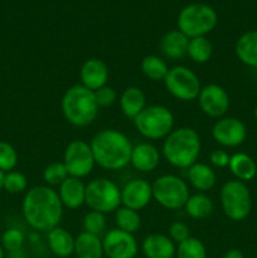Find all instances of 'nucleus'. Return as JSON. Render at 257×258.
<instances>
[{
	"mask_svg": "<svg viewBox=\"0 0 257 258\" xmlns=\"http://www.w3.org/2000/svg\"><path fill=\"white\" fill-rule=\"evenodd\" d=\"M63 204L57 191L49 185L30 188L23 199L22 209L25 222L34 231L49 232L59 226Z\"/></svg>",
	"mask_w": 257,
	"mask_h": 258,
	"instance_id": "f257e3e1",
	"label": "nucleus"
},
{
	"mask_svg": "<svg viewBox=\"0 0 257 258\" xmlns=\"http://www.w3.org/2000/svg\"><path fill=\"white\" fill-rule=\"evenodd\" d=\"M90 145L96 164L106 170H121L130 164L134 146L121 131L103 128L93 136Z\"/></svg>",
	"mask_w": 257,
	"mask_h": 258,
	"instance_id": "f03ea898",
	"label": "nucleus"
},
{
	"mask_svg": "<svg viewBox=\"0 0 257 258\" xmlns=\"http://www.w3.org/2000/svg\"><path fill=\"white\" fill-rule=\"evenodd\" d=\"M201 136L191 127H179L171 131L163 144V155L170 165L180 169L190 168L201 154Z\"/></svg>",
	"mask_w": 257,
	"mask_h": 258,
	"instance_id": "7ed1b4c3",
	"label": "nucleus"
},
{
	"mask_svg": "<svg viewBox=\"0 0 257 258\" xmlns=\"http://www.w3.org/2000/svg\"><path fill=\"white\" fill-rule=\"evenodd\" d=\"M60 106L66 120L77 127L91 125L100 110L95 92L82 85H75L68 88L63 95Z\"/></svg>",
	"mask_w": 257,
	"mask_h": 258,
	"instance_id": "20e7f679",
	"label": "nucleus"
},
{
	"mask_svg": "<svg viewBox=\"0 0 257 258\" xmlns=\"http://www.w3.org/2000/svg\"><path fill=\"white\" fill-rule=\"evenodd\" d=\"M218 17L211 5L204 3H193L179 12L178 29L189 39L206 37L216 28Z\"/></svg>",
	"mask_w": 257,
	"mask_h": 258,
	"instance_id": "39448f33",
	"label": "nucleus"
},
{
	"mask_svg": "<svg viewBox=\"0 0 257 258\" xmlns=\"http://www.w3.org/2000/svg\"><path fill=\"white\" fill-rule=\"evenodd\" d=\"M135 127L149 140L165 139L174 130V115L163 105L146 106L135 118Z\"/></svg>",
	"mask_w": 257,
	"mask_h": 258,
	"instance_id": "423d86ee",
	"label": "nucleus"
},
{
	"mask_svg": "<svg viewBox=\"0 0 257 258\" xmlns=\"http://www.w3.org/2000/svg\"><path fill=\"white\" fill-rule=\"evenodd\" d=\"M221 206L224 214L231 221L239 222L248 217L252 209L251 193L241 180H228L222 185Z\"/></svg>",
	"mask_w": 257,
	"mask_h": 258,
	"instance_id": "0eeeda50",
	"label": "nucleus"
},
{
	"mask_svg": "<svg viewBox=\"0 0 257 258\" xmlns=\"http://www.w3.org/2000/svg\"><path fill=\"white\" fill-rule=\"evenodd\" d=\"M151 186H153V199H155L163 208L170 211H178L183 208L190 197L185 180L173 174L159 176L151 184Z\"/></svg>",
	"mask_w": 257,
	"mask_h": 258,
	"instance_id": "6e6552de",
	"label": "nucleus"
},
{
	"mask_svg": "<svg viewBox=\"0 0 257 258\" xmlns=\"http://www.w3.org/2000/svg\"><path fill=\"white\" fill-rule=\"evenodd\" d=\"M91 211L112 213L121 207V190L112 180L97 178L86 185V202Z\"/></svg>",
	"mask_w": 257,
	"mask_h": 258,
	"instance_id": "1a4fd4ad",
	"label": "nucleus"
},
{
	"mask_svg": "<svg viewBox=\"0 0 257 258\" xmlns=\"http://www.w3.org/2000/svg\"><path fill=\"white\" fill-rule=\"evenodd\" d=\"M164 85L174 98L183 102L197 100L202 90L198 76L185 66L169 68L168 75L164 78Z\"/></svg>",
	"mask_w": 257,
	"mask_h": 258,
	"instance_id": "9d476101",
	"label": "nucleus"
},
{
	"mask_svg": "<svg viewBox=\"0 0 257 258\" xmlns=\"http://www.w3.org/2000/svg\"><path fill=\"white\" fill-rule=\"evenodd\" d=\"M62 163L67 169L68 175L78 179L90 175L96 165L91 145L83 140H73L68 144Z\"/></svg>",
	"mask_w": 257,
	"mask_h": 258,
	"instance_id": "9b49d317",
	"label": "nucleus"
},
{
	"mask_svg": "<svg viewBox=\"0 0 257 258\" xmlns=\"http://www.w3.org/2000/svg\"><path fill=\"white\" fill-rule=\"evenodd\" d=\"M103 252L108 258H134L138 254V241L134 234L115 228L108 231L102 239Z\"/></svg>",
	"mask_w": 257,
	"mask_h": 258,
	"instance_id": "f8f14e48",
	"label": "nucleus"
},
{
	"mask_svg": "<svg viewBox=\"0 0 257 258\" xmlns=\"http://www.w3.org/2000/svg\"><path fill=\"white\" fill-rule=\"evenodd\" d=\"M201 110L212 118H221L229 108V96L222 86L211 83L202 87L198 96Z\"/></svg>",
	"mask_w": 257,
	"mask_h": 258,
	"instance_id": "ddd939ff",
	"label": "nucleus"
},
{
	"mask_svg": "<svg viewBox=\"0 0 257 258\" xmlns=\"http://www.w3.org/2000/svg\"><path fill=\"white\" fill-rule=\"evenodd\" d=\"M214 141L226 148H236L246 140L247 128L236 117H221L212 127Z\"/></svg>",
	"mask_w": 257,
	"mask_h": 258,
	"instance_id": "4468645a",
	"label": "nucleus"
},
{
	"mask_svg": "<svg viewBox=\"0 0 257 258\" xmlns=\"http://www.w3.org/2000/svg\"><path fill=\"white\" fill-rule=\"evenodd\" d=\"M153 199V186L148 180L134 179L121 190V204L134 211H141Z\"/></svg>",
	"mask_w": 257,
	"mask_h": 258,
	"instance_id": "2eb2a0df",
	"label": "nucleus"
},
{
	"mask_svg": "<svg viewBox=\"0 0 257 258\" xmlns=\"http://www.w3.org/2000/svg\"><path fill=\"white\" fill-rule=\"evenodd\" d=\"M110 76L108 66L98 58H90L82 64L80 70L81 85L91 91H97L106 86Z\"/></svg>",
	"mask_w": 257,
	"mask_h": 258,
	"instance_id": "dca6fc26",
	"label": "nucleus"
},
{
	"mask_svg": "<svg viewBox=\"0 0 257 258\" xmlns=\"http://www.w3.org/2000/svg\"><path fill=\"white\" fill-rule=\"evenodd\" d=\"M160 153L158 148L150 143H141L134 146L130 164L141 173H150L159 166Z\"/></svg>",
	"mask_w": 257,
	"mask_h": 258,
	"instance_id": "f3484780",
	"label": "nucleus"
},
{
	"mask_svg": "<svg viewBox=\"0 0 257 258\" xmlns=\"http://www.w3.org/2000/svg\"><path fill=\"white\" fill-rule=\"evenodd\" d=\"M63 207L68 209H77L86 202V185L78 178L68 176L59 185L57 191Z\"/></svg>",
	"mask_w": 257,
	"mask_h": 258,
	"instance_id": "a211bd4d",
	"label": "nucleus"
},
{
	"mask_svg": "<svg viewBox=\"0 0 257 258\" xmlns=\"http://www.w3.org/2000/svg\"><path fill=\"white\" fill-rule=\"evenodd\" d=\"M146 258H173L176 247L169 236L161 233H151L145 237L141 244Z\"/></svg>",
	"mask_w": 257,
	"mask_h": 258,
	"instance_id": "6ab92c4d",
	"label": "nucleus"
},
{
	"mask_svg": "<svg viewBox=\"0 0 257 258\" xmlns=\"http://www.w3.org/2000/svg\"><path fill=\"white\" fill-rule=\"evenodd\" d=\"M189 38L179 29H174L164 34L160 40V49L166 58L173 60L181 59L188 52Z\"/></svg>",
	"mask_w": 257,
	"mask_h": 258,
	"instance_id": "aec40b11",
	"label": "nucleus"
},
{
	"mask_svg": "<svg viewBox=\"0 0 257 258\" xmlns=\"http://www.w3.org/2000/svg\"><path fill=\"white\" fill-rule=\"evenodd\" d=\"M48 247L54 256L67 258L75 253V238L62 227H55L47 234Z\"/></svg>",
	"mask_w": 257,
	"mask_h": 258,
	"instance_id": "412c9836",
	"label": "nucleus"
},
{
	"mask_svg": "<svg viewBox=\"0 0 257 258\" xmlns=\"http://www.w3.org/2000/svg\"><path fill=\"white\" fill-rule=\"evenodd\" d=\"M188 179L190 185L199 190V193H206L216 185L217 176L213 169L204 163H198L188 168Z\"/></svg>",
	"mask_w": 257,
	"mask_h": 258,
	"instance_id": "4be33fe9",
	"label": "nucleus"
},
{
	"mask_svg": "<svg viewBox=\"0 0 257 258\" xmlns=\"http://www.w3.org/2000/svg\"><path fill=\"white\" fill-rule=\"evenodd\" d=\"M146 107V97L143 90L136 86L127 87L120 97V108L128 118H135Z\"/></svg>",
	"mask_w": 257,
	"mask_h": 258,
	"instance_id": "5701e85b",
	"label": "nucleus"
},
{
	"mask_svg": "<svg viewBox=\"0 0 257 258\" xmlns=\"http://www.w3.org/2000/svg\"><path fill=\"white\" fill-rule=\"evenodd\" d=\"M75 253L78 258H102V239L100 237L83 231L75 238Z\"/></svg>",
	"mask_w": 257,
	"mask_h": 258,
	"instance_id": "b1692460",
	"label": "nucleus"
},
{
	"mask_svg": "<svg viewBox=\"0 0 257 258\" xmlns=\"http://www.w3.org/2000/svg\"><path fill=\"white\" fill-rule=\"evenodd\" d=\"M237 58L248 67L257 68V30L242 34L234 47Z\"/></svg>",
	"mask_w": 257,
	"mask_h": 258,
	"instance_id": "393cba45",
	"label": "nucleus"
},
{
	"mask_svg": "<svg viewBox=\"0 0 257 258\" xmlns=\"http://www.w3.org/2000/svg\"><path fill=\"white\" fill-rule=\"evenodd\" d=\"M228 168L231 173L237 178V180L248 181L256 176L257 165L253 159L244 153H237L229 159Z\"/></svg>",
	"mask_w": 257,
	"mask_h": 258,
	"instance_id": "a878e982",
	"label": "nucleus"
},
{
	"mask_svg": "<svg viewBox=\"0 0 257 258\" xmlns=\"http://www.w3.org/2000/svg\"><path fill=\"white\" fill-rule=\"evenodd\" d=\"M186 214L193 219H204L212 214L214 209L213 201L206 193H197L189 197L185 206Z\"/></svg>",
	"mask_w": 257,
	"mask_h": 258,
	"instance_id": "bb28decb",
	"label": "nucleus"
},
{
	"mask_svg": "<svg viewBox=\"0 0 257 258\" xmlns=\"http://www.w3.org/2000/svg\"><path fill=\"white\" fill-rule=\"evenodd\" d=\"M212 53H213V45L207 37H197L189 39L186 54L193 62L204 64L211 59Z\"/></svg>",
	"mask_w": 257,
	"mask_h": 258,
	"instance_id": "cd10ccee",
	"label": "nucleus"
},
{
	"mask_svg": "<svg viewBox=\"0 0 257 258\" xmlns=\"http://www.w3.org/2000/svg\"><path fill=\"white\" fill-rule=\"evenodd\" d=\"M141 71L149 80L164 81L169 72V67L163 58L155 54H149L141 60Z\"/></svg>",
	"mask_w": 257,
	"mask_h": 258,
	"instance_id": "c85d7f7f",
	"label": "nucleus"
},
{
	"mask_svg": "<svg viewBox=\"0 0 257 258\" xmlns=\"http://www.w3.org/2000/svg\"><path fill=\"white\" fill-rule=\"evenodd\" d=\"M115 219L117 228L121 231H125L127 233L134 234L138 232L141 227V217L138 211L126 208V207H120L115 212Z\"/></svg>",
	"mask_w": 257,
	"mask_h": 258,
	"instance_id": "c756f323",
	"label": "nucleus"
},
{
	"mask_svg": "<svg viewBox=\"0 0 257 258\" xmlns=\"http://www.w3.org/2000/svg\"><path fill=\"white\" fill-rule=\"evenodd\" d=\"M176 258H207V249L203 242L196 237H189L178 244L175 251Z\"/></svg>",
	"mask_w": 257,
	"mask_h": 258,
	"instance_id": "7c9ffc66",
	"label": "nucleus"
},
{
	"mask_svg": "<svg viewBox=\"0 0 257 258\" xmlns=\"http://www.w3.org/2000/svg\"><path fill=\"white\" fill-rule=\"evenodd\" d=\"M68 171L62 161L50 163L43 171V179L49 186H59L68 178Z\"/></svg>",
	"mask_w": 257,
	"mask_h": 258,
	"instance_id": "2f4dec72",
	"label": "nucleus"
},
{
	"mask_svg": "<svg viewBox=\"0 0 257 258\" xmlns=\"http://www.w3.org/2000/svg\"><path fill=\"white\" fill-rule=\"evenodd\" d=\"M28 179L23 173L18 170H12L5 173L4 175V185L3 189L10 194H19L27 190Z\"/></svg>",
	"mask_w": 257,
	"mask_h": 258,
	"instance_id": "473e14b6",
	"label": "nucleus"
},
{
	"mask_svg": "<svg viewBox=\"0 0 257 258\" xmlns=\"http://www.w3.org/2000/svg\"><path fill=\"white\" fill-rule=\"evenodd\" d=\"M83 229L91 234L100 237L106 229V217L100 212L91 211L83 218Z\"/></svg>",
	"mask_w": 257,
	"mask_h": 258,
	"instance_id": "72a5a7b5",
	"label": "nucleus"
},
{
	"mask_svg": "<svg viewBox=\"0 0 257 258\" xmlns=\"http://www.w3.org/2000/svg\"><path fill=\"white\" fill-rule=\"evenodd\" d=\"M18 164V153L12 144L0 141V170L8 173L14 170Z\"/></svg>",
	"mask_w": 257,
	"mask_h": 258,
	"instance_id": "f704fd0d",
	"label": "nucleus"
},
{
	"mask_svg": "<svg viewBox=\"0 0 257 258\" xmlns=\"http://www.w3.org/2000/svg\"><path fill=\"white\" fill-rule=\"evenodd\" d=\"M24 243V234L17 228H9L2 237V246L4 251L18 252Z\"/></svg>",
	"mask_w": 257,
	"mask_h": 258,
	"instance_id": "c9c22d12",
	"label": "nucleus"
},
{
	"mask_svg": "<svg viewBox=\"0 0 257 258\" xmlns=\"http://www.w3.org/2000/svg\"><path fill=\"white\" fill-rule=\"evenodd\" d=\"M95 97L98 107H110L117 100V92L110 86H103L100 90L95 91Z\"/></svg>",
	"mask_w": 257,
	"mask_h": 258,
	"instance_id": "e433bc0d",
	"label": "nucleus"
},
{
	"mask_svg": "<svg viewBox=\"0 0 257 258\" xmlns=\"http://www.w3.org/2000/svg\"><path fill=\"white\" fill-rule=\"evenodd\" d=\"M190 236V229L183 222H174L169 227V238L176 243H181Z\"/></svg>",
	"mask_w": 257,
	"mask_h": 258,
	"instance_id": "4c0bfd02",
	"label": "nucleus"
},
{
	"mask_svg": "<svg viewBox=\"0 0 257 258\" xmlns=\"http://www.w3.org/2000/svg\"><path fill=\"white\" fill-rule=\"evenodd\" d=\"M229 154L227 151L222 150V149H214L211 154H209V161L216 168H226L229 164Z\"/></svg>",
	"mask_w": 257,
	"mask_h": 258,
	"instance_id": "58836bf2",
	"label": "nucleus"
},
{
	"mask_svg": "<svg viewBox=\"0 0 257 258\" xmlns=\"http://www.w3.org/2000/svg\"><path fill=\"white\" fill-rule=\"evenodd\" d=\"M223 258H244V254L241 249L232 248V249H228V251L224 253Z\"/></svg>",
	"mask_w": 257,
	"mask_h": 258,
	"instance_id": "ea45409f",
	"label": "nucleus"
},
{
	"mask_svg": "<svg viewBox=\"0 0 257 258\" xmlns=\"http://www.w3.org/2000/svg\"><path fill=\"white\" fill-rule=\"evenodd\" d=\"M4 175H5L4 171L0 170V191H2L3 185H4Z\"/></svg>",
	"mask_w": 257,
	"mask_h": 258,
	"instance_id": "a19ab883",
	"label": "nucleus"
},
{
	"mask_svg": "<svg viewBox=\"0 0 257 258\" xmlns=\"http://www.w3.org/2000/svg\"><path fill=\"white\" fill-rule=\"evenodd\" d=\"M0 258H4V248H3L2 244H0Z\"/></svg>",
	"mask_w": 257,
	"mask_h": 258,
	"instance_id": "79ce46f5",
	"label": "nucleus"
},
{
	"mask_svg": "<svg viewBox=\"0 0 257 258\" xmlns=\"http://www.w3.org/2000/svg\"><path fill=\"white\" fill-rule=\"evenodd\" d=\"M254 118L257 120V106H256V108H254Z\"/></svg>",
	"mask_w": 257,
	"mask_h": 258,
	"instance_id": "37998d69",
	"label": "nucleus"
}]
</instances>
